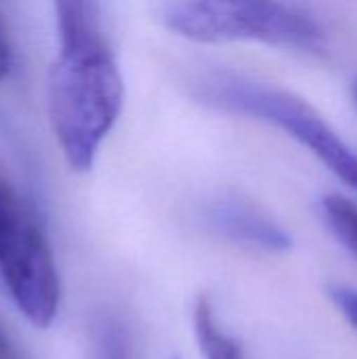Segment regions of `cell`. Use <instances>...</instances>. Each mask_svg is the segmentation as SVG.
I'll list each match as a JSON object with an SVG mask.
<instances>
[{
	"instance_id": "cell-1",
	"label": "cell",
	"mask_w": 357,
	"mask_h": 359,
	"mask_svg": "<svg viewBox=\"0 0 357 359\" xmlns=\"http://www.w3.org/2000/svg\"><path fill=\"white\" fill-rule=\"evenodd\" d=\"M122 103L124 82L103 27L59 36V57L48 80V114L74 170H90Z\"/></svg>"
},
{
	"instance_id": "cell-2",
	"label": "cell",
	"mask_w": 357,
	"mask_h": 359,
	"mask_svg": "<svg viewBox=\"0 0 357 359\" xmlns=\"http://www.w3.org/2000/svg\"><path fill=\"white\" fill-rule=\"evenodd\" d=\"M164 25L194 42H265L318 53L322 27L282 0H160Z\"/></svg>"
},
{
	"instance_id": "cell-3",
	"label": "cell",
	"mask_w": 357,
	"mask_h": 359,
	"mask_svg": "<svg viewBox=\"0 0 357 359\" xmlns=\"http://www.w3.org/2000/svg\"><path fill=\"white\" fill-rule=\"evenodd\" d=\"M198 99L221 111L271 124L307 147L330 172L357 191V151L305 99L236 76H210Z\"/></svg>"
},
{
	"instance_id": "cell-4",
	"label": "cell",
	"mask_w": 357,
	"mask_h": 359,
	"mask_svg": "<svg viewBox=\"0 0 357 359\" xmlns=\"http://www.w3.org/2000/svg\"><path fill=\"white\" fill-rule=\"evenodd\" d=\"M0 278L15 305L36 328L59 311L61 286L44 227L29 204L0 175Z\"/></svg>"
},
{
	"instance_id": "cell-5",
	"label": "cell",
	"mask_w": 357,
	"mask_h": 359,
	"mask_svg": "<svg viewBox=\"0 0 357 359\" xmlns=\"http://www.w3.org/2000/svg\"><path fill=\"white\" fill-rule=\"evenodd\" d=\"M210 223L231 240L246 242L265 250H286L290 236L267 215L242 200H219L210 208Z\"/></svg>"
},
{
	"instance_id": "cell-6",
	"label": "cell",
	"mask_w": 357,
	"mask_h": 359,
	"mask_svg": "<svg viewBox=\"0 0 357 359\" xmlns=\"http://www.w3.org/2000/svg\"><path fill=\"white\" fill-rule=\"evenodd\" d=\"M194 326L200 349L206 359H244L238 341L219 328L217 318L213 313V305L206 297H200L196 301Z\"/></svg>"
},
{
	"instance_id": "cell-7",
	"label": "cell",
	"mask_w": 357,
	"mask_h": 359,
	"mask_svg": "<svg viewBox=\"0 0 357 359\" xmlns=\"http://www.w3.org/2000/svg\"><path fill=\"white\" fill-rule=\"evenodd\" d=\"M322 210L332 233L357 257V204L343 196H326Z\"/></svg>"
},
{
	"instance_id": "cell-8",
	"label": "cell",
	"mask_w": 357,
	"mask_h": 359,
	"mask_svg": "<svg viewBox=\"0 0 357 359\" xmlns=\"http://www.w3.org/2000/svg\"><path fill=\"white\" fill-rule=\"evenodd\" d=\"M97 359H128V343L120 326L105 324L99 343H97Z\"/></svg>"
},
{
	"instance_id": "cell-9",
	"label": "cell",
	"mask_w": 357,
	"mask_h": 359,
	"mask_svg": "<svg viewBox=\"0 0 357 359\" xmlns=\"http://www.w3.org/2000/svg\"><path fill=\"white\" fill-rule=\"evenodd\" d=\"M328 294L337 309L345 316V320L357 330V290L347 286H330Z\"/></svg>"
},
{
	"instance_id": "cell-10",
	"label": "cell",
	"mask_w": 357,
	"mask_h": 359,
	"mask_svg": "<svg viewBox=\"0 0 357 359\" xmlns=\"http://www.w3.org/2000/svg\"><path fill=\"white\" fill-rule=\"evenodd\" d=\"M8 69H11V46L6 42L4 29L0 23V80L8 74Z\"/></svg>"
},
{
	"instance_id": "cell-11",
	"label": "cell",
	"mask_w": 357,
	"mask_h": 359,
	"mask_svg": "<svg viewBox=\"0 0 357 359\" xmlns=\"http://www.w3.org/2000/svg\"><path fill=\"white\" fill-rule=\"evenodd\" d=\"M6 351H8V345H6V341H4V337L0 332V355H4Z\"/></svg>"
},
{
	"instance_id": "cell-12",
	"label": "cell",
	"mask_w": 357,
	"mask_h": 359,
	"mask_svg": "<svg viewBox=\"0 0 357 359\" xmlns=\"http://www.w3.org/2000/svg\"><path fill=\"white\" fill-rule=\"evenodd\" d=\"M351 95H353V103L357 105V78L353 80V86H351Z\"/></svg>"
}]
</instances>
